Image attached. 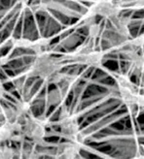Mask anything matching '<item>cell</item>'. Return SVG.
<instances>
[{
	"label": "cell",
	"instance_id": "6da1fadb",
	"mask_svg": "<svg viewBox=\"0 0 144 159\" xmlns=\"http://www.w3.org/2000/svg\"><path fill=\"white\" fill-rule=\"evenodd\" d=\"M60 60L55 59L50 53L46 52L36 57L32 65L30 66L29 75L44 79L47 81L52 75L60 71Z\"/></svg>",
	"mask_w": 144,
	"mask_h": 159
},
{
	"label": "cell",
	"instance_id": "7a4b0ae2",
	"mask_svg": "<svg viewBox=\"0 0 144 159\" xmlns=\"http://www.w3.org/2000/svg\"><path fill=\"white\" fill-rule=\"evenodd\" d=\"M20 124L22 128L23 137L32 145L40 146L46 142L47 126L43 120L29 115Z\"/></svg>",
	"mask_w": 144,
	"mask_h": 159
},
{
	"label": "cell",
	"instance_id": "3957f363",
	"mask_svg": "<svg viewBox=\"0 0 144 159\" xmlns=\"http://www.w3.org/2000/svg\"><path fill=\"white\" fill-rule=\"evenodd\" d=\"M57 127L58 132L65 141H78L77 138L80 133V127L76 116L68 113L60 116Z\"/></svg>",
	"mask_w": 144,
	"mask_h": 159
},
{
	"label": "cell",
	"instance_id": "277c9868",
	"mask_svg": "<svg viewBox=\"0 0 144 159\" xmlns=\"http://www.w3.org/2000/svg\"><path fill=\"white\" fill-rule=\"evenodd\" d=\"M81 144L78 141H65L55 146V159H76Z\"/></svg>",
	"mask_w": 144,
	"mask_h": 159
},
{
	"label": "cell",
	"instance_id": "5b68a950",
	"mask_svg": "<svg viewBox=\"0 0 144 159\" xmlns=\"http://www.w3.org/2000/svg\"><path fill=\"white\" fill-rule=\"evenodd\" d=\"M95 17H101L106 20H111L120 15L121 9L112 1H98L95 2L89 10Z\"/></svg>",
	"mask_w": 144,
	"mask_h": 159
},
{
	"label": "cell",
	"instance_id": "8992f818",
	"mask_svg": "<svg viewBox=\"0 0 144 159\" xmlns=\"http://www.w3.org/2000/svg\"><path fill=\"white\" fill-rule=\"evenodd\" d=\"M103 58H104V52L94 50V52H92L90 53L82 55L81 64L98 68L102 65Z\"/></svg>",
	"mask_w": 144,
	"mask_h": 159
},
{
	"label": "cell",
	"instance_id": "52a82bcc",
	"mask_svg": "<svg viewBox=\"0 0 144 159\" xmlns=\"http://www.w3.org/2000/svg\"><path fill=\"white\" fill-rule=\"evenodd\" d=\"M0 159H19L18 149L9 144H0Z\"/></svg>",
	"mask_w": 144,
	"mask_h": 159
},
{
	"label": "cell",
	"instance_id": "ba28073f",
	"mask_svg": "<svg viewBox=\"0 0 144 159\" xmlns=\"http://www.w3.org/2000/svg\"><path fill=\"white\" fill-rule=\"evenodd\" d=\"M127 44L129 45L132 49L134 50H143L144 48V32L137 36V38L130 39L127 41Z\"/></svg>",
	"mask_w": 144,
	"mask_h": 159
},
{
	"label": "cell",
	"instance_id": "9c48e42d",
	"mask_svg": "<svg viewBox=\"0 0 144 159\" xmlns=\"http://www.w3.org/2000/svg\"><path fill=\"white\" fill-rule=\"evenodd\" d=\"M88 31H89V37L88 38H90L92 40H95L99 36V34L101 32V27L98 23L94 22L88 27Z\"/></svg>",
	"mask_w": 144,
	"mask_h": 159
},
{
	"label": "cell",
	"instance_id": "30bf717a",
	"mask_svg": "<svg viewBox=\"0 0 144 159\" xmlns=\"http://www.w3.org/2000/svg\"><path fill=\"white\" fill-rule=\"evenodd\" d=\"M5 96H6V90H5V87L1 82V80H0V101H3Z\"/></svg>",
	"mask_w": 144,
	"mask_h": 159
},
{
	"label": "cell",
	"instance_id": "8fae6325",
	"mask_svg": "<svg viewBox=\"0 0 144 159\" xmlns=\"http://www.w3.org/2000/svg\"><path fill=\"white\" fill-rule=\"evenodd\" d=\"M3 64H4V63H3V59H2V58H0V70H1Z\"/></svg>",
	"mask_w": 144,
	"mask_h": 159
}]
</instances>
